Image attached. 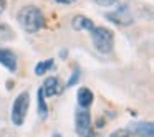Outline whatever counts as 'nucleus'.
<instances>
[{
    "instance_id": "10",
    "label": "nucleus",
    "mask_w": 154,
    "mask_h": 137,
    "mask_svg": "<svg viewBox=\"0 0 154 137\" xmlns=\"http://www.w3.org/2000/svg\"><path fill=\"white\" fill-rule=\"evenodd\" d=\"M76 101H78V106H80L81 109H88L94 101L93 91L88 89V88H80V89H78V94H76Z\"/></svg>"
},
{
    "instance_id": "4",
    "label": "nucleus",
    "mask_w": 154,
    "mask_h": 137,
    "mask_svg": "<svg viewBox=\"0 0 154 137\" xmlns=\"http://www.w3.org/2000/svg\"><path fill=\"white\" fill-rule=\"evenodd\" d=\"M104 18H108L111 23L118 25V27H129V25L134 23L133 13L129 12L128 5H118L113 12H108L104 15Z\"/></svg>"
},
{
    "instance_id": "7",
    "label": "nucleus",
    "mask_w": 154,
    "mask_h": 137,
    "mask_svg": "<svg viewBox=\"0 0 154 137\" xmlns=\"http://www.w3.org/2000/svg\"><path fill=\"white\" fill-rule=\"evenodd\" d=\"M0 64L5 66L10 73H17L18 70V60L17 55L8 48H0Z\"/></svg>"
},
{
    "instance_id": "17",
    "label": "nucleus",
    "mask_w": 154,
    "mask_h": 137,
    "mask_svg": "<svg viewBox=\"0 0 154 137\" xmlns=\"http://www.w3.org/2000/svg\"><path fill=\"white\" fill-rule=\"evenodd\" d=\"M53 2H57V4H60V5H73L76 0H53Z\"/></svg>"
},
{
    "instance_id": "14",
    "label": "nucleus",
    "mask_w": 154,
    "mask_h": 137,
    "mask_svg": "<svg viewBox=\"0 0 154 137\" xmlns=\"http://www.w3.org/2000/svg\"><path fill=\"white\" fill-rule=\"evenodd\" d=\"M80 78H81V71L76 68V70H75L73 73H71L70 79L66 81V88H73L75 84H78V83H80Z\"/></svg>"
},
{
    "instance_id": "6",
    "label": "nucleus",
    "mask_w": 154,
    "mask_h": 137,
    "mask_svg": "<svg viewBox=\"0 0 154 137\" xmlns=\"http://www.w3.org/2000/svg\"><path fill=\"white\" fill-rule=\"evenodd\" d=\"M126 130L131 136H136V137H152L154 136L152 122H131Z\"/></svg>"
},
{
    "instance_id": "11",
    "label": "nucleus",
    "mask_w": 154,
    "mask_h": 137,
    "mask_svg": "<svg viewBox=\"0 0 154 137\" xmlns=\"http://www.w3.org/2000/svg\"><path fill=\"white\" fill-rule=\"evenodd\" d=\"M37 109H38V117L40 119H47L48 117V104H47V97H45L42 88L37 89Z\"/></svg>"
},
{
    "instance_id": "18",
    "label": "nucleus",
    "mask_w": 154,
    "mask_h": 137,
    "mask_svg": "<svg viewBox=\"0 0 154 137\" xmlns=\"http://www.w3.org/2000/svg\"><path fill=\"white\" fill-rule=\"evenodd\" d=\"M5 8H7V0H0V15L5 12Z\"/></svg>"
},
{
    "instance_id": "9",
    "label": "nucleus",
    "mask_w": 154,
    "mask_h": 137,
    "mask_svg": "<svg viewBox=\"0 0 154 137\" xmlns=\"http://www.w3.org/2000/svg\"><path fill=\"white\" fill-rule=\"evenodd\" d=\"M96 25L93 23L91 18H88L86 15H75L73 20H71V28L75 31H83V30H88L91 31Z\"/></svg>"
},
{
    "instance_id": "19",
    "label": "nucleus",
    "mask_w": 154,
    "mask_h": 137,
    "mask_svg": "<svg viewBox=\"0 0 154 137\" xmlns=\"http://www.w3.org/2000/svg\"><path fill=\"white\" fill-rule=\"evenodd\" d=\"M51 137H63V136H61L60 132H53V134H51Z\"/></svg>"
},
{
    "instance_id": "20",
    "label": "nucleus",
    "mask_w": 154,
    "mask_h": 137,
    "mask_svg": "<svg viewBox=\"0 0 154 137\" xmlns=\"http://www.w3.org/2000/svg\"><path fill=\"white\" fill-rule=\"evenodd\" d=\"M86 137H96V136H94V134H90V136H86Z\"/></svg>"
},
{
    "instance_id": "2",
    "label": "nucleus",
    "mask_w": 154,
    "mask_h": 137,
    "mask_svg": "<svg viewBox=\"0 0 154 137\" xmlns=\"http://www.w3.org/2000/svg\"><path fill=\"white\" fill-rule=\"evenodd\" d=\"M91 33V43L94 50L101 55H108L113 51L114 46V33L106 27H94Z\"/></svg>"
},
{
    "instance_id": "3",
    "label": "nucleus",
    "mask_w": 154,
    "mask_h": 137,
    "mask_svg": "<svg viewBox=\"0 0 154 137\" xmlns=\"http://www.w3.org/2000/svg\"><path fill=\"white\" fill-rule=\"evenodd\" d=\"M28 107H30V94H28V91H22L15 97L14 104H12L10 119L14 122V126H17V127L23 126L25 117H27V112H28Z\"/></svg>"
},
{
    "instance_id": "5",
    "label": "nucleus",
    "mask_w": 154,
    "mask_h": 137,
    "mask_svg": "<svg viewBox=\"0 0 154 137\" xmlns=\"http://www.w3.org/2000/svg\"><path fill=\"white\" fill-rule=\"evenodd\" d=\"M75 127L80 137H86L93 134V124H91V114L88 109H78L75 116Z\"/></svg>"
},
{
    "instance_id": "13",
    "label": "nucleus",
    "mask_w": 154,
    "mask_h": 137,
    "mask_svg": "<svg viewBox=\"0 0 154 137\" xmlns=\"http://www.w3.org/2000/svg\"><path fill=\"white\" fill-rule=\"evenodd\" d=\"M14 40V31L5 22H0V45Z\"/></svg>"
},
{
    "instance_id": "15",
    "label": "nucleus",
    "mask_w": 154,
    "mask_h": 137,
    "mask_svg": "<svg viewBox=\"0 0 154 137\" xmlns=\"http://www.w3.org/2000/svg\"><path fill=\"white\" fill-rule=\"evenodd\" d=\"M96 5H100V7L103 8H109V7H114V5L118 4V0H93Z\"/></svg>"
},
{
    "instance_id": "16",
    "label": "nucleus",
    "mask_w": 154,
    "mask_h": 137,
    "mask_svg": "<svg viewBox=\"0 0 154 137\" xmlns=\"http://www.w3.org/2000/svg\"><path fill=\"white\" fill-rule=\"evenodd\" d=\"M109 137H133V136H131L126 129H118V130H114Z\"/></svg>"
},
{
    "instance_id": "1",
    "label": "nucleus",
    "mask_w": 154,
    "mask_h": 137,
    "mask_svg": "<svg viewBox=\"0 0 154 137\" xmlns=\"http://www.w3.org/2000/svg\"><path fill=\"white\" fill-rule=\"evenodd\" d=\"M17 22L20 23V27L23 28V31L33 35L38 33L40 30H43L47 20H45L43 12L40 10L35 5H27V7H22L17 13Z\"/></svg>"
},
{
    "instance_id": "8",
    "label": "nucleus",
    "mask_w": 154,
    "mask_h": 137,
    "mask_svg": "<svg viewBox=\"0 0 154 137\" xmlns=\"http://www.w3.org/2000/svg\"><path fill=\"white\" fill-rule=\"evenodd\" d=\"M42 89H43L45 97H53V96H57V94L61 93L60 79H58L57 76H48L47 79H45V83H43V86H42Z\"/></svg>"
},
{
    "instance_id": "12",
    "label": "nucleus",
    "mask_w": 154,
    "mask_h": 137,
    "mask_svg": "<svg viewBox=\"0 0 154 137\" xmlns=\"http://www.w3.org/2000/svg\"><path fill=\"white\" fill-rule=\"evenodd\" d=\"M53 68H55L53 58L43 60V61H40V63H37V66H35V74H37V76H43V74H47L48 71H51Z\"/></svg>"
}]
</instances>
